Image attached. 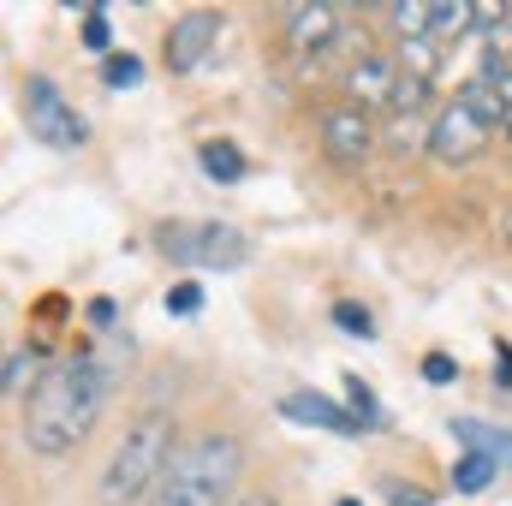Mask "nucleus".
Instances as JSON below:
<instances>
[{
    "instance_id": "1",
    "label": "nucleus",
    "mask_w": 512,
    "mask_h": 506,
    "mask_svg": "<svg viewBox=\"0 0 512 506\" xmlns=\"http://www.w3.org/2000/svg\"><path fill=\"white\" fill-rule=\"evenodd\" d=\"M108 393H114V370L96 352H72V358L48 364L42 387L24 405V447L36 459H72L90 441V429L102 423Z\"/></svg>"
},
{
    "instance_id": "2",
    "label": "nucleus",
    "mask_w": 512,
    "mask_h": 506,
    "mask_svg": "<svg viewBox=\"0 0 512 506\" xmlns=\"http://www.w3.org/2000/svg\"><path fill=\"white\" fill-rule=\"evenodd\" d=\"M245 465H251V453L233 429H203L173 453V465H167L149 506H227Z\"/></svg>"
},
{
    "instance_id": "3",
    "label": "nucleus",
    "mask_w": 512,
    "mask_h": 506,
    "mask_svg": "<svg viewBox=\"0 0 512 506\" xmlns=\"http://www.w3.org/2000/svg\"><path fill=\"white\" fill-rule=\"evenodd\" d=\"M179 447H185V441H179V429H173L167 411L131 417V429L120 435V447L108 453V465H102V477H96V501L102 506L155 501V489H161V477H167V465H173Z\"/></svg>"
},
{
    "instance_id": "4",
    "label": "nucleus",
    "mask_w": 512,
    "mask_h": 506,
    "mask_svg": "<svg viewBox=\"0 0 512 506\" xmlns=\"http://www.w3.org/2000/svg\"><path fill=\"white\" fill-rule=\"evenodd\" d=\"M155 245H161L167 262H179V268H215V274L245 268V262L256 256V245L233 227V221H197V227L167 221V227L155 233Z\"/></svg>"
},
{
    "instance_id": "5",
    "label": "nucleus",
    "mask_w": 512,
    "mask_h": 506,
    "mask_svg": "<svg viewBox=\"0 0 512 506\" xmlns=\"http://www.w3.org/2000/svg\"><path fill=\"white\" fill-rule=\"evenodd\" d=\"M24 126L36 131V143H48V149H84V143H90L84 114H78V108L60 96V84L42 78V72L24 78Z\"/></svg>"
},
{
    "instance_id": "6",
    "label": "nucleus",
    "mask_w": 512,
    "mask_h": 506,
    "mask_svg": "<svg viewBox=\"0 0 512 506\" xmlns=\"http://www.w3.org/2000/svg\"><path fill=\"white\" fill-rule=\"evenodd\" d=\"M489 143H495V126H489L477 108H465L459 96L429 120V155H435L441 167H465V161H477Z\"/></svg>"
},
{
    "instance_id": "7",
    "label": "nucleus",
    "mask_w": 512,
    "mask_h": 506,
    "mask_svg": "<svg viewBox=\"0 0 512 506\" xmlns=\"http://www.w3.org/2000/svg\"><path fill=\"white\" fill-rule=\"evenodd\" d=\"M280 24H286V48H292L298 60H322V54L346 36V12L328 6V0H298V6L280 12Z\"/></svg>"
},
{
    "instance_id": "8",
    "label": "nucleus",
    "mask_w": 512,
    "mask_h": 506,
    "mask_svg": "<svg viewBox=\"0 0 512 506\" xmlns=\"http://www.w3.org/2000/svg\"><path fill=\"white\" fill-rule=\"evenodd\" d=\"M322 149H328L334 167H358V161L376 149V126H370V114L352 108V102L328 108V114H322Z\"/></svg>"
},
{
    "instance_id": "9",
    "label": "nucleus",
    "mask_w": 512,
    "mask_h": 506,
    "mask_svg": "<svg viewBox=\"0 0 512 506\" xmlns=\"http://www.w3.org/2000/svg\"><path fill=\"white\" fill-rule=\"evenodd\" d=\"M215 36H221V12H185V18H173V30H167V72H197L209 54H215Z\"/></svg>"
},
{
    "instance_id": "10",
    "label": "nucleus",
    "mask_w": 512,
    "mask_h": 506,
    "mask_svg": "<svg viewBox=\"0 0 512 506\" xmlns=\"http://www.w3.org/2000/svg\"><path fill=\"white\" fill-rule=\"evenodd\" d=\"M399 78H405V72H399L387 54H364V60L346 72V102H352V108H364V114H370V108H393Z\"/></svg>"
},
{
    "instance_id": "11",
    "label": "nucleus",
    "mask_w": 512,
    "mask_h": 506,
    "mask_svg": "<svg viewBox=\"0 0 512 506\" xmlns=\"http://www.w3.org/2000/svg\"><path fill=\"white\" fill-rule=\"evenodd\" d=\"M280 417H292V423H304V429H328V435H370L358 417H352V405H334V399H322V393H286L280 399Z\"/></svg>"
},
{
    "instance_id": "12",
    "label": "nucleus",
    "mask_w": 512,
    "mask_h": 506,
    "mask_svg": "<svg viewBox=\"0 0 512 506\" xmlns=\"http://www.w3.org/2000/svg\"><path fill=\"white\" fill-rule=\"evenodd\" d=\"M447 429H453V441H465V453H483L495 465H512V429H495L483 417H453Z\"/></svg>"
},
{
    "instance_id": "13",
    "label": "nucleus",
    "mask_w": 512,
    "mask_h": 506,
    "mask_svg": "<svg viewBox=\"0 0 512 506\" xmlns=\"http://www.w3.org/2000/svg\"><path fill=\"white\" fill-rule=\"evenodd\" d=\"M197 161H203V173H209L215 185H239V179L251 173L245 149H239V143H227V137H209V143L197 149Z\"/></svg>"
},
{
    "instance_id": "14",
    "label": "nucleus",
    "mask_w": 512,
    "mask_h": 506,
    "mask_svg": "<svg viewBox=\"0 0 512 506\" xmlns=\"http://www.w3.org/2000/svg\"><path fill=\"white\" fill-rule=\"evenodd\" d=\"M387 24H393L399 42H423V36H435V6H423V0H399V6H387Z\"/></svg>"
},
{
    "instance_id": "15",
    "label": "nucleus",
    "mask_w": 512,
    "mask_h": 506,
    "mask_svg": "<svg viewBox=\"0 0 512 506\" xmlns=\"http://www.w3.org/2000/svg\"><path fill=\"white\" fill-rule=\"evenodd\" d=\"M382 143L393 155H417V149H429V126H423L417 114H393L387 131H382Z\"/></svg>"
},
{
    "instance_id": "16",
    "label": "nucleus",
    "mask_w": 512,
    "mask_h": 506,
    "mask_svg": "<svg viewBox=\"0 0 512 506\" xmlns=\"http://www.w3.org/2000/svg\"><path fill=\"white\" fill-rule=\"evenodd\" d=\"M465 30H477V6H465V0H441V6H435V36H429V42H459Z\"/></svg>"
},
{
    "instance_id": "17",
    "label": "nucleus",
    "mask_w": 512,
    "mask_h": 506,
    "mask_svg": "<svg viewBox=\"0 0 512 506\" xmlns=\"http://www.w3.org/2000/svg\"><path fill=\"white\" fill-rule=\"evenodd\" d=\"M399 60H405V78H423V84H435V72H441V42H399Z\"/></svg>"
},
{
    "instance_id": "18",
    "label": "nucleus",
    "mask_w": 512,
    "mask_h": 506,
    "mask_svg": "<svg viewBox=\"0 0 512 506\" xmlns=\"http://www.w3.org/2000/svg\"><path fill=\"white\" fill-rule=\"evenodd\" d=\"M495 471H501L495 459H483V453H465V459L453 465V489H459V495H483V489L495 483Z\"/></svg>"
},
{
    "instance_id": "19",
    "label": "nucleus",
    "mask_w": 512,
    "mask_h": 506,
    "mask_svg": "<svg viewBox=\"0 0 512 506\" xmlns=\"http://www.w3.org/2000/svg\"><path fill=\"white\" fill-rule=\"evenodd\" d=\"M102 84H108V90H137V84H143V60H137V54H126V48H120V54H108Z\"/></svg>"
},
{
    "instance_id": "20",
    "label": "nucleus",
    "mask_w": 512,
    "mask_h": 506,
    "mask_svg": "<svg viewBox=\"0 0 512 506\" xmlns=\"http://www.w3.org/2000/svg\"><path fill=\"white\" fill-rule=\"evenodd\" d=\"M346 405H352V417H358L364 429H387V417H382V405H376V393H370L358 376L346 381Z\"/></svg>"
},
{
    "instance_id": "21",
    "label": "nucleus",
    "mask_w": 512,
    "mask_h": 506,
    "mask_svg": "<svg viewBox=\"0 0 512 506\" xmlns=\"http://www.w3.org/2000/svg\"><path fill=\"white\" fill-rule=\"evenodd\" d=\"M78 36H84V48H90V54H114V24H108V12H102V6H90V12H84Z\"/></svg>"
},
{
    "instance_id": "22",
    "label": "nucleus",
    "mask_w": 512,
    "mask_h": 506,
    "mask_svg": "<svg viewBox=\"0 0 512 506\" xmlns=\"http://www.w3.org/2000/svg\"><path fill=\"white\" fill-rule=\"evenodd\" d=\"M24 387H42V376H36V352H6V399H18Z\"/></svg>"
},
{
    "instance_id": "23",
    "label": "nucleus",
    "mask_w": 512,
    "mask_h": 506,
    "mask_svg": "<svg viewBox=\"0 0 512 506\" xmlns=\"http://www.w3.org/2000/svg\"><path fill=\"white\" fill-rule=\"evenodd\" d=\"M334 328L340 334H358V340H376V322H370L364 304H334Z\"/></svg>"
},
{
    "instance_id": "24",
    "label": "nucleus",
    "mask_w": 512,
    "mask_h": 506,
    "mask_svg": "<svg viewBox=\"0 0 512 506\" xmlns=\"http://www.w3.org/2000/svg\"><path fill=\"white\" fill-rule=\"evenodd\" d=\"M167 310H173V316H197V310H203V286H197V280L167 286Z\"/></svg>"
},
{
    "instance_id": "25",
    "label": "nucleus",
    "mask_w": 512,
    "mask_h": 506,
    "mask_svg": "<svg viewBox=\"0 0 512 506\" xmlns=\"http://www.w3.org/2000/svg\"><path fill=\"white\" fill-rule=\"evenodd\" d=\"M382 495L387 506H435V489H423V483H387Z\"/></svg>"
},
{
    "instance_id": "26",
    "label": "nucleus",
    "mask_w": 512,
    "mask_h": 506,
    "mask_svg": "<svg viewBox=\"0 0 512 506\" xmlns=\"http://www.w3.org/2000/svg\"><path fill=\"white\" fill-rule=\"evenodd\" d=\"M423 381H429V387H447V381H459V358H447V352H429V358H423Z\"/></svg>"
},
{
    "instance_id": "27",
    "label": "nucleus",
    "mask_w": 512,
    "mask_h": 506,
    "mask_svg": "<svg viewBox=\"0 0 512 506\" xmlns=\"http://www.w3.org/2000/svg\"><path fill=\"white\" fill-rule=\"evenodd\" d=\"M114 316H120V304H114V298H90V328H102V334H108V328H114Z\"/></svg>"
},
{
    "instance_id": "28",
    "label": "nucleus",
    "mask_w": 512,
    "mask_h": 506,
    "mask_svg": "<svg viewBox=\"0 0 512 506\" xmlns=\"http://www.w3.org/2000/svg\"><path fill=\"white\" fill-rule=\"evenodd\" d=\"M495 387H512V346H495Z\"/></svg>"
},
{
    "instance_id": "29",
    "label": "nucleus",
    "mask_w": 512,
    "mask_h": 506,
    "mask_svg": "<svg viewBox=\"0 0 512 506\" xmlns=\"http://www.w3.org/2000/svg\"><path fill=\"white\" fill-rule=\"evenodd\" d=\"M239 506H274V501H268V495H251V501H239Z\"/></svg>"
},
{
    "instance_id": "30",
    "label": "nucleus",
    "mask_w": 512,
    "mask_h": 506,
    "mask_svg": "<svg viewBox=\"0 0 512 506\" xmlns=\"http://www.w3.org/2000/svg\"><path fill=\"white\" fill-rule=\"evenodd\" d=\"M334 506H364V501H352V495H346V501H334Z\"/></svg>"
},
{
    "instance_id": "31",
    "label": "nucleus",
    "mask_w": 512,
    "mask_h": 506,
    "mask_svg": "<svg viewBox=\"0 0 512 506\" xmlns=\"http://www.w3.org/2000/svg\"><path fill=\"white\" fill-rule=\"evenodd\" d=\"M495 66H507V72H512V54H507V60H495Z\"/></svg>"
}]
</instances>
